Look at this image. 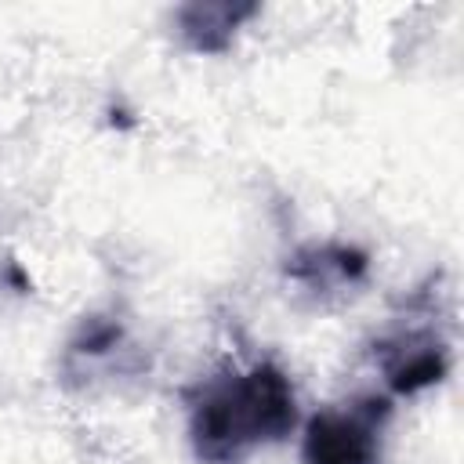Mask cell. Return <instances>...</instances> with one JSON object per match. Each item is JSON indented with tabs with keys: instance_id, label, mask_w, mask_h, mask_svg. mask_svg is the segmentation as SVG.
<instances>
[{
	"instance_id": "obj_5",
	"label": "cell",
	"mask_w": 464,
	"mask_h": 464,
	"mask_svg": "<svg viewBox=\"0 0 464 464\" xmlns=\"http://www.w3.org/2000/svg\"><path fill=\"white\" fill-rule=\"evenodd\" d=\"M257 14L261 7L250 0H188L170 11V25L185 51L218 58L236 47V36Z\"/></svg>"
},
{
	"instance_id": "obj_2",
	"label": "cell",
	"mask_w": 464,
	"mask_h": 464,
	"mask_svg": "<svg viewBox=\"0 0 464 464\" xmlns=\"http://www.w3.org/2000/svg\"><path fill=\"white\" fill-rule=\"evenodd\" d=\"M392 402L384 395H355L323 406L301 435V464H377Z\"/></svg>"
},
{
	"instance_id": "obj_3",
	"label": "cell",
	"mask_w": 464,
	"mask_h": 464,
	"mask_svg": "<svg viewBox=\"0 0 464 464\" xmlns=\"http://www.w3.org/2000/svg\"><path fill=\"white\" fill-rule=\"evenodd\" d=\"M377 370L392 395H420L446 381L453 348L435 326H395L373 344Z\"/></svg>"
},
{
	"instance_id": "obj_6",
	"label": "cell",
	"mask_w": 464,
	"mask_h": 464,
	"mask_svg": "<svg viewBox=\"0 0 464 464\" xmlns=\"http://www.w3.org/2000/svg\"><path fill=\"white\" fill-rule=\"evenodd\" d=\"M283 272H286V279L312 290L315 297H334V294H352L355 286L366 283L370 257H366V250H359L352 243L323 239V243L297 246L286 257Z\"/></svg>"
},
{
	"instance_id": "obj_4",
	"label": "cell",
	"mask_w": 464,
	"mask_h": 464,
	"mask_svg": "<svg viewBox=\"0 0 464 464\" xmlns=\"http://www.w3.org/2000/svg\"><path fill=\"white\" fill-rule=\"evenodd\" d=\"M130 337L120 315L112 312H98V315H83L80 326L72 330V337L65 341L62 352V377L65 384H94L98 377H112L116 370H130Z\"/></svg>"
},
{
	"instance_id": "obj_1",
	"label": "cell",
	"mask_w": 464,
	"mask_h": 464,
	"mask_svg": "<svg viewBox=\"0 0 464 464\" xmlns=\"http://www.w3.org/2000/svg\"><path fill=\"white\" fill-rule=\"evenodd\" d=\"M294 428L297 392L290 373L272 359L207 377L188 399V442L199 464H239Z\"/></svg>"
}]
</instances>
